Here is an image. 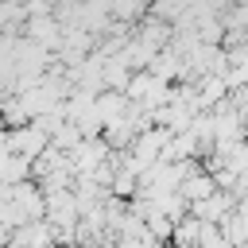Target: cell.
I'll return each mask as SVG.
<instances>
[{"label": "cell", "instance_id": "6da1fadb", "mask_svg": "<svg viewBox=\"0 0 248 248\" xmlns=\"http://www.w3.org/2000/svg\"><path fill=\"white\" fill-rule=\"evenodd\" d=\"M182 194H186V198H198V202H202V198H209V194H213V182H209L205 174H198V178H190V182L182 186Z\"/></svg>", "mask_w": 248, "mask_h": 248}]
</instances>
